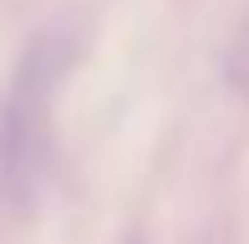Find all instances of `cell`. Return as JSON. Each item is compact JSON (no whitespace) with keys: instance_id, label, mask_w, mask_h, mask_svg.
Returning <instances> with one entry per match:
<instances>
[{"instance_id":"obj_1","label":"cell","mask_w":249,"mask_h":244,"mask_svg":"<svg viewBox=\"0 0 249 244\" xmlns=\"http://www.w3.org/2000/svg\"><path fill=\"white\" fill-rule=\"evenodd\" d=\"M66 51L56 36H41L26 46L16 76H10L5 107H0V178L16 198L31 193L46 153V122H51V102H56V82H61Z\"/></svg>"}]
</instances>
